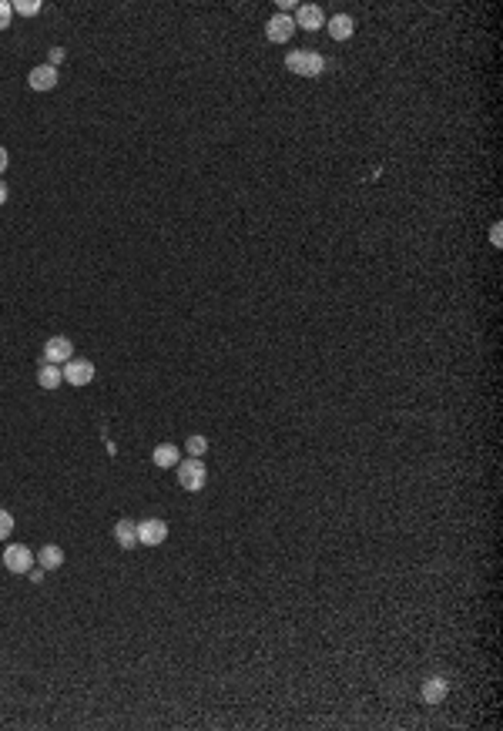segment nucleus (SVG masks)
Wrapping results in <instances>:
<instances>
[{
  "label": "nucleus",
  "instance_id": "0eeeda50",
  "mask_svg": "<svg viewBox=\"0 0 503 731\" xmlns=\"http://www.w3.org/2000/svg\"><path fill=\"white\" fill-rule=\"evenodd\" d=\"M27 84H31V91H54L58 88V67L40 64V67H34L27 74Z\"/></svg>",
  "mask_w": 503,
  "mask_h": 731
},
{
  "label": "nucleus",
  "instance_id": "2eb2a0df",
  "mask_svg": "<svg viewBox=\"0 0 503 731\" xmlns=\"http://www.w3.org/2000/svg\"><path fill=\"white\" fill-rule=\"evenodd\" d=\"M151 460H155L158 466H178V446H172V443H161V446H155Z\"/></svg>",
  "mask_w": 503,
  "mask_h": 731
},
{
  "label": "nucleus",
  "instance_id": "f03ea898",
  "mask_svg": "<svg viewBox=\"0 0 503 731\" xmlns=\"http://www.w3.org/2000/svg\"><path fill=\"white\" fill-rule=\"evenodd\" d=\"M286 64H289V71H295V74H302V77L322 74V67H326L322 54H315V51H292L289 58H286Z\"/></svg>",
  "mask_w": 503,
  "mask_h": 731
},
{
  "label": "nucleus",
  "instance_id": "aec40b11",
  "mask_svg": "<svg viewBox=\"0 0 503 731\" xmlns=\"http://www.w3.org/2000/svg\"><path fill=\"white\" fill-rule=\"evenodd\" d=\"M490 242H493V245H503V225H500V222L490 229Z\"/></svg>",
  "mask_w": 503,
  "mask_h": 731
},
{
  "label": "nucleus",
  "instance_id": "9d476101",
  "mask_svg": "<svg viewBox=\"0 0 503 731\" xmlns=\"http://www.w3.org/2000/svg\"><path fill=\"white\" fill-rule=\"evenodd\" d=\"M115 540H117V547L131 550V547L138 543V523H131V520H117V523H115Z\"/></svg>",
  "mask_w": 503,
  "mask_h": 731
},
{
  "label": "nucleus",
  "instance_id": "393cba45",
  "mask_svg": "<svg viewBox=\"0 0 503 731\" xmlns=\"http://www.w3.org/2000/svg\"><path fill=\"white\" fill-rule=\"evenodd\" d=\"M3 202H7V185L0 181V205H3Z\"/></svg>",
  "mask_w": 503,
  "mask_h": 731
},
{
  "label": "nucleus",
  "instance_id": "423d86ee",
  "mask_svg": "<svg viewBox=\"0 0 503 731\" xmlns=\"http://www.w3.org/2000/svg\"><path fill=\"white\" fill-rule=\"evenodd\" d=\"M265 34H269L272 44H286V40H292V34H295V20H292L289 14H275V17H269V24H265Z\"/></svg>",
  "mask_w": 503,
  "mask_h": 731
},
{
  "label": "nucleus",
  "instance_id": "1a4fd4ad",
  "mask_svg": "<svg viewBox=\"0 0 503 731\" xmlns=\"http://www.w3.org/2000/svg\"><path fill=\"white\" fill-rule=\"evenodd\" d=\"M295 24H299V27H306V31H319V27H322V7H315V3H302V7H299V10H295Z\"/></svg>",
  "mask_w": 503,
  "mask_h": 731
},
{
  "label": "nucleus",
  "instance_id": "7ed1b4c3",
  "mask_svg": "<svg viewBox=\"0 0 503 731\" xmlns=\"http://www.w3.org/2000/svg\"><path fill=\"white\" fill-rule=\"evenodd\" d=\"M3 564H7V570H10V574H31V567H34V554H31L27 547H20V543H10V547L3 550Z\"/></svg>",
  "mask_w": 503,
  "mask_h": 731
},
{
  "label": "nucleus",
  "instance_id": "4be33fe9",
  "mask_svg": "<svg viewBox=\"0 0 503 731\" xmlns=\"http://www.w3.org/2000/svg\"><path fill=\"white\" fill-rule=\"evenodd\" d=\"M279 10L286 14V10H299V3L295 0H279Z\"/></svg>",
  "mask_w": 503,
  "mask_h": 731
},
{
  "label": "nucleus",
  "instance_id": "9b49d317",
  "mask_svg": "<svg viewBox=\"0 0 503 731\" xmlns=\"http://www.w3.org/2000/svg\"><path fill=\"white\" fill-rule=\"evenodd\" d=\"M352 31H356V24H352L349 14H336V17H329V38L332 40H349L352 38Z\"/></svg>",
  "mask_w": 503,
  "mask_h": 731
},
{
  "label": "nucleus",
  "instance_id": "f3484780",
  "mask_svg": "<svg viewBox=\"0 0 503 731\" xmlns=\"http://www.w3.org/2000/svg\"><path fill=\"white\" fill-rule=\"evenodd\" d=\"M10 534H14V517L7 510H0V540H7Z\"/></svg>",
  "mask_w": 503,
  "mask_h": 731
},
{
  "label": "nucleus",
  "instance_id": "39448f33",
  "mask_svg": "<svg viewBox=\"0 0 503 731\" xmlns=\"http://www.w3.org/2000/svg\"><path fill=\"white\" fill-rule=\"evenodd\" d=\"M60 372H64V379H67L71 386H88L91 379H94V366L88 363V359H74V356L67 359V366H64Z\"/></svg>",
  "mask_w": 503,
  "mask_h": 731
},
{
  "label": "nucleus",
  "instance_id": "6ab92c4d",
  "mask_svg": "<svg viewBox=\"0 0 503 731\" xmlns=\"http://www.w3.org/2000/svg\"><path fill=\"white\" fill-rule=\"evenodd\" d=\"M10 14H14V7H10L7 0H0V31L10 27Z\"/></svg>",
  "mask_w": 503,
  "mask_h": 731
},
{
  "label": "nucleus",
  "instance_id": "dca6fc26",
  "mask_svg": "<svg viewBox=\"0 0 503 731\" xmlns=\"http://www.w3.org/2000/svg\"><path fill=\"white\" fill-rule=\"evenodd\" d=\"M185 446H188V457H201V453L208 450V440H205V436H188Z\"/></svg>",
  "mask_w": 503,
  "mask_h": 731
},
{
  "label": "nucleus",
  "instance_id": "4468645a",
  "mask_svg": "<svg viewBox=\"0 0 503 731\" xmlns=\"http://www.w3.org/2000/svg\"><path fill=\"white\" fill-rule=\"evenodd\" d=\"M60 379H64V372H60L54 363H44V366H40V372H38L40 389H58Z\"/></svg>",
  "mask_w": 503,
  "mask_h": 731
},
{
  "label": "nucleus",
  "instance_id": "f257e3e1",
  "mask_svg": "<svg viewBox=\"0 0 503 731\" xmlns=\"http://www.w3.org/2000/svg\"><path fill=\"white\" fill-rule=\"evenodd\" d=\"M178 483L188 490V493H198L205 483H208V470L198 457H188V460H178Z\"/></svg>",
  "mask_w": 503,
  "mask_h": 731
},
{
  "label": "nucleus",
  "instance_id": "b1692460",
  "mask_svg": "<svg viewBox=\"0 0 503 731\" xmlns=\"http://www.w3.org/2000/svg\"><path fill=\"white\" fill-rule=\"evenodd\" d=\"M31 580H34V584H40V580H44V567H40V570H31Z\"/></svg>",
  "mask_w": 503,
  "mask_h": 731
},
{
  "label": "nucleus",
  "instance_id": "20e7f679",
  "mask_svg": "<svg viewBox=\"0 0 503 731\" xmlns=\"http://www.w3.org/2000/svg\"><path fill=\"white\" fill-rule=\"evenodd\" d=\"M165 537H168V523L165 520H141L138 523V543H145V547H158V543H165Z\"/></svg>",
  "mask_w": 503,
  "mask_h": 731
},
{
  "label": "nucleus",
  "instance_id": "6e6552de",
  "mask_svg": "<svg viewBox=\"0 0 503 731\" xmlns=\"http://www.w3.org/2000/svg\"><path fill=\"white\" fill-rule=\"evenodd\" d=\"M74 356V346H71V339H64V336H54V339H47V346H44V363H67Z\"/></svg>",
  "mask_w": 503,
  "mask_h": 731
},
{
  "label": "nucleus",
  "instance_id": "a211bd4d",
  "mask_svg": "<svg viewBox=\"0 0 503 731\" xmlns=\"http://www.w3.org/2000/svg\"><path fill=\"white\" fill-rule=\"evenodd\" d=\"M17 14H38L40 10V0H17V3H10Z\"/></svg>",
  "mask_w": 503,
  "mask_h": 731
},
{
  "label": "nucleus",
  "instance_id": "f8f14e48",
  "mask_svg": "<svg viewBox=\"0 0 503 731\" xmlns=\"http://www.w3.org/2000/svg\"><path fill=\"white\" fill-rule=\"evenodd\" d=\"M38 564L44 567V570H58L60 564H64V550L54 547V543H47L44 550H38Z\"/></svg>",
  "mask_w": 503,
  "mask_h": 731
},
{
  "label": "nucleus",
  "instance_id": "ddd939ff",
  "mask_svg": "<svg viewBox=\"0 0 503 731\" xmlns=\"http://www.w3.org/2000/svg\"><path fill=\"white\" fill-rule=\"evenodd\" d=\"M446 691H450V684H446L443 677H426L423 684V698L429 701V705H436V701H443Z\"/></svg>",
  "mask_w": 503,
  "mask_h": 731
},
{
  "label": "nucleus",
  "instance_id": "412c9836",
  "mask_svg": "<svg viewBox=\"0 0 503 731\" xmlns=\"http://www.w3.org/2000/svg\"><path fill=\"white\" fill-rule=\"evenodd\" d=\"M60 60H64V47H54V51H51V67H58Z\"/></svg>",
  "mask_w": 503,
  "mask_h": 731
},
{
  "label": "nucleus",
  "instance_id": "5701e85b",
  "mask_svg": "<svg viewBox=\"0 0 503 731\" xmlns=\"http://www.w3.org/2000/svg\"><path fill=\"white\" fill-rule=\"evenodd\" d=\"M7 161H10V154H7V148L0 145V174L7 172Z\"/></svg>",
  "mask_w": 503,
  "mask_h": 731
}]
</instances>
